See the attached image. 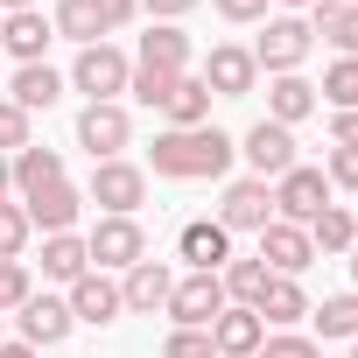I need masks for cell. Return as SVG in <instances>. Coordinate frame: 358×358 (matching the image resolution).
<instances>
[{
    "label": "cell",
    "mask_w": 358,
    "mask_h": 358,
    "mask_svg": "<svg viewBox=\"0 0 358 358\" xmlns=\"http://www.w3.org/2000/svg\"><path fill=\"white\" fill-rule=\"evenodd\" d=\"M239 155V141L225 127H162L155 148H148V169L169 176V183H211V176H225Z\"/></svg>",
    "instance_id": "obj_1"
},
{
    "label": "cell",
    "mask_w": 358,
    "mask_h": 358,
    "mask_svg": "<svg viewBox=\"0 0 358 358\" xmlns=\"http://www.w3.org/2000/svg\"><path fill=\"white\" fill-rule=\"evenodd\" d=\"M127 78H134V57L113 50V43H92V50H78V64H71V92H85V106H120Z\"/></svg>",
    "instance_id": "obj_2"
},
{
    "label": "cell",
    "mask_w": 358,
    "mask_h": 358,
    "mask_svg": "<svg viewBox=\"0 0 358 358\" xmlns=\"http://www.w3.org/2000/svg\"><path fill=\"white\" fill-rule=\"evenodd\" d=\"M85 204H99L106 218H134L148 204V169L141 162H92V183H85Z\"/></svg>",
    "instance_id": "obj_3"
},
{
    "label": "cell",
    "mask_w": 358,
    "mask_h": 358,
    "mask_svg": "<svg viewBox=\"0 0 358 358\" xmlns=\"http://www.w3.org/2000/svg\"><path fill=\"white\" fill-rule=\"evenodd\" d=\"M309 50H316V36H309L302 15H267V29H260V43H253V64H260L267 78H288V71H302Z\"/></svg>",
    "instance_id": "obj_4"
},
{
    "label": "cell",
    "mask_w": 358,
    "mask_h": 358,
    "mask_svg": "<svg viewBox=\"0 0 358 358\" xmlns=\"http://www.w3.org/2000/svg\"><path fill=\"white\" fill-rule=\"evenodd\" d=\"M85 253L99 274H127L134 260H148V232H141V218H99L85 232Z\"/></svg>",
    "instance_id": "obj_5"
},
{
    "label": "cell",
    "mask_w": 358,
    "mask_h": 358,
    "mask_svg": "<svg viewBox=\"0 0 358 358\" xmlns=\"http://www.w3.org/2000/svg\"><path fill=\"white\" fill-rule=\"evenodd\" d=\"M267 190H274V218H281V225H309V218L330 204V176L309 169V162H295L288 176H274Z\"/></svg>",
    "instance_id": "obj_6"
},
{
    "label": "cell",
    "mask_w": 358,
    "mask_h": 358,
    "mask_svg": "<svg viewBox=\"0 0 358 358\" xmlns=\"http://www.w3.org/2000/svg\"><path fill=\"white\" fill-rule=\"evenodd\" d=\"M197 78L211 85V99H253L260 92V64L246 43H211V57L197 64Z\"/></svg>",
    "instance_id": "obj_7"
},
{
    "label": "cell",
    "mask_w": 358,
    "mask_h": 358,
    "mask_svg": "<svg viewBox=\"0 0 358 358\" xmlns=\"http://www.w3.org/2000/svg\"><path fill=\"white\" fill-rule=\"evenodd\" d=\"M218 309H225V288H218V274H176V288H169V323L176 330H211L218 323Z\"/></svg>",
    "instance_id": "obj_8"
},
{
    "label": "cell",
    "mask_w": 358,
    "mask_h": 358,
    "mask_svg": "<svg viewBox=\"0 0 358 358\" xmlns=\"http://www.w3.org/2000/svg\"><path fill=\"white\" fill-rule=\"evenodd\" d=\"M239 155H246V169L260 176V183H274V176H288V169H295V127L253 120V127L239 134Z\"/></svg>",
    "instance_id": "obj_9"
},
{
    "label": "cell",
    "mask_w": 358,
    "mask_h": 358,
    "mask_svg": "<svg viewBox=\"0 0 358 358\" xmlns=\"http://www.w3.org/2000/svg\"><path fill=\"white\" fill-rule=\"evenodd\" d=\"M127 141H134V113H127V106H85V113H78V148H85L92 162H120Z\"/></svg>",
    "instance_id": "obj_10"
},
{
    "label": "cell",
    "mask_w": 358,
    "mask_h": 358,
    "mask_svg": "<svg viewBox=\"0 0 358 358\" xmlns=\"http://www.w3.org/2000/svg\"><path fill=\"white\" fill-rule=\"evenodd\" d=\"M218 225H225V232H260V225H274V190L260 183V176L225 183V197H218Z\"/></svg>",
    "instance_id": "obj_11"
},
{
    "label": "cell",
    "mask_w": 358,
    "mask_h": 358,
    "mask_svg": "<svg viewBox=\"0 0 358 358\" xmlns=\"http://www.w3.org/2000/svg\"><path fill=\"white\" fill-rule=\"evenodd\" d=\"M22 211H29V225L50 239V232H78V218H85V190L71 183V176H64V183H50V190H36V197H15Z\"/></svg>",
    "instance_id": "obj_12"
},
{
    "label": "cell",
    "mask_w": 358,
    "mask_h": 358,
    "mask_svg": "<svg viewBox=\"0 0 358 358\" xmlns=\"http://www.w3.org/2000/svg\"><path fill=\"white\" fill-rule=\"evenodd\" d=\"M169 288H176V267H169V260H134V267L120 274L127 316H162V309H169Z\"/></svg>",
    "instance_id": "obj_13"
},
{
    "label": "cell",
    "mask_w": 358,
    "mask_h": 358,
    "mask_svg": "<svg viewBox=\"0 0 358 358\" xmlns=\"http://www.w3.org/2000/svg\"><path fill=\"white\" fill-rule=\"evenodd\" d=\"M176 253H183L190 274H218V267L232 260V232H225L218 218H190L183 232H176Z\"/></svg>",
    "instance_id": "obj_14"
},
{
    "label": "cell",
    "mask_w": 358,
    "mask_h": 358,
    "mask_svg": "<svg viewBox=\"0 0 358 358\" xmlns=\"http://www.w3.org/2000/svg\"><path fill=\"white\" fill-rule=\"evenodd\" d=\"M64 302H71V323H120V316H127L120 281H113V274H99V267H92V274H78Z\"/></svg>",
    "instance_id": "obj_15"
},
{
    "label": "cell",
    "mask_w": 358,
    "mask_h": 358,
    "mask_svg": "<svg viewBox=\"0 0 358 358\" xmlns=\"http://www.w3.org/2000/svg\"><path fill=\"white\" fill-rule=\"evenodd\" d=\"M15 323H22V344H36V351H50V344H64V337L78 330L64 295H29V302L15 309Z\"/></svg>",
    "instance_id": "obj_16"
},
{
    "label": "cell",
    "mask_w": 358,
    "mask_h": 358,
    "mask_svg": "<svg viewBox=\"0 0 358 358\" xmlns=\"http://www.w3.org/2000/svg\"><path fill=\"white\" fill-rule=\"evenodd\" d=\"M134 64H141V71H169V78H183V71L197 64V50H190V36L176 29V22H148V36H141Z\"/></svg>",
    "instance_id": "obj_17"
},
{
    "label": "cell",
    "mask_w": 358,
    "mask_h": 358,
    "mask_svg": "<svg viewBox=\"0 0 358 358\" xmlns=\"http://www.w3.org/2000/svg\"><path fill=\"white\" fill-rule=\"evenodd\" d=\"M260 260H267V274H302L309 260H316V246H309V225H260Z\"/></svg>",
    "instance_id": "obj_18"
},
{
    "label": "cell",
    "mask_w": 358,
    "mask_h": 358,
    "mask_svg": "<svg viewBox=\"0 0 358 358\" xmlns=\"http://www.w3.org/2000/svg\"><path fill=\"white\" fill-rule=\"evenodd\" d=\"M260 344H267V323H260L246 302H225L218 323H211V351H218V358H253Z\"/></svg>",
    "instance_id": "obj_19"
},
{
    "label": "cell",
    "mask_w": 358,
    "mask_h": 358,
    "mask_svg": "<svg viewBox=\"0 0 358 358\" xmlns=\"http://www.w3.org/2000/svg\"><path fill=\"white\" fill-rule=\"evenodd\" d=\"M0 43H8V57H15V64H43V50L57 43V29H50V15H43V8H22V15L0 22Z\"/></svg>",
    "instance_id": "obj_20"
},
{
    "label": "cell",
    "mask_w": 358,
    "mask_h": 358,
    "mask_svg": "<svg viewBox=\"0 0 358 358\" xmlns=\"http://www.w3.org/2000/svg\"><path fill=\"white\" fill-rule=\"evenodd\" d=\"M64 71H50V64H15V78H8V99L22 106V113H50L57 99H64Z\"/></svg>",
    "instance_id": "obj_21"
},
{
    "label": "cell",
    "mask_w": 358,
    "mask_h": 358,
    "mask_svg": "<svg viewBox=\"0 0 358 358\" xmlns=\"http://www.w3.org/2000/svg\"><path fill=\"white\" fill-rule=\"evenodd\" d=\"M253 316H260L267 330H295V323L309 316V295H302V281H288V274H267V288H260Z\"/></svg>",
    "instance_id": "obj_22"
},
{
    "label": "cell",
    "mask_w": 358,
    "mask_h": 358,
    "mask_svg": "<svg viewBox=\"0 0 358 358\" xmlns=\"http://www.w3.org/2000/svg\"><path fill=\"white\" fill-rule=\"evenodd\" d=\"M8 183H15V197H36V190H50V183H64V155L57 148H22V155H8Z\"/></svg>",
    "instance_id": "obj_23"
},
{
    "label": "cell",
    "mask_w": 358,
    "mask_h": 358,
    "mask_svg": "<svg viewBox=\"0 0 358 358\" xmlns=\"http://www.w3.org/2000/svg\"><path fill=\"white\" fill-rule=\"evenodd\" d=\"M309 113H316V85H309L302 71L267 78V120H274V127H302Z\"/></svg>",
    "instance_id": "obj_24"
},
{
    "label": "cell",
    "mask_w": 358,
    "mask_h": 358,
    "mask_svg": "<svg viewBox=\"0 0 358 358\" xmlns=\"http://www.w3.org/2000/svg\"><path fill=\"white\" fill-rule=\"evenodd\" d=\"M309 36H323L337 57H358V8H337V0H316V8L302 15Z\"/></svg>",
    "instance_id": "obj_25"
},
{
    "label": "cell",
    "mask_w": 358,
    "mask_h": 358,
    "mask_svg": "<svg viewBox=\"0 0 358 358\" xmlns=\"http://www.w3.org/2000/svg\"><path fill=\"white\" fill-rule=\"evenodd\" d=\"M78 274H92V253H85V232H50L43 239V281H78Z\"/></svg>",
    "instance_id": "obj_26"
},
{
    "label": "cell",
    "mask_w": 358,
    "mask_h": 358,
    "mask_svg": "<svg viewBox=\"0 0 358 358\" xmlns=\"http://www.w3.org/2000/svg\"><path fill=\"white\" fill-rule=\"evenodd\" d=\"M162 120H169V127H211V85H204L197 71H183L176 92H169V106H162Z\"/></svg>",
    "instance_id": "obj_27"
},
{
    "label": "cell",
    "mask_w": 358,
    "mask_h": 358,
    "mask_svg": "<svg viewBox=\"0 0 358 358\" xmlns=\"http://www.w3.org/2000/svg\"><path fill=\"white\" fill-rule=\"evenodd\" d=\"M50 29H57L64 43H78V50L106 43V22H99V8H92V0H57V8H50Z\"/></svg>",
    "instance_id": "obj_28"
},
{
    "label": "cell",
    "mask_w": 358,
    "mask_h": 358,
    "mask_svg": "<svg viewBox=\"0 0 358 358\" xmlns=\"http://www.w3.org/2000/svg\"><path fill=\"white\" fill-rule=\"evenodd\" d=\"M218 288H225V302H260V288H267V260L260 253H232L225 267H218Z\"/></svg>",
    "instance_id": "obj_29"
},
{
    "label": "cell",
    "mask_w": 358,
    "mask_h": 358,
    "mask_svg": "<svg viewBox=\"0 0 358 358\" xmlns=\"http://www.w3.org/2000/svg\"><path fill=\"white\" fill-rule=\"evenodd\" d=\"M309 246H316V253H351V246H358L351 204H323V211L309 218Z\"/></svg>",
    "instance_id": "obj_30"
},
{
    "label": "cell",
    "mask_w": 358,
    "mask_h": 358,
    "mask_svg": "<svg viewBox=\"0 0 358 358\" xmlns=\"http://www.w3.org/2000/svg\"><path fill=\"white\" fill-rule=\"evenodd\" d=\"M309 323H316V337H358V288H344V295H323V302H309Z\"/></svg>",
    "instance_id": "obj_31"
},
{
    "label": "cell",
    "mask_w": 358,
    "mask_h": 358,
    "mask_svg": "<svg viewBox=\"0 0 358 358\" xmlns=\"http://www.w3.org/2000/svg\"><path fill=\"white\" fill-rule=\"evenodd\" d=\"M316 92H323V106H330V113H358V57H337V64L323 71V85H316Z\"/></svg>",
    "instance_id": "obj_32"
},
{
    "label": "cell",
    "mask_w": 358,
    "mask_h": 358,
    "mask_svg": "<svg viewBox=\"0 0 358 358\" xmlns=\"http://www.w3.org/2000/svg\"><path fill=\"white\" fill-rule=\"evenodd\" d=\"M29 239H36L29 211H22L15 197H0V260H22V253H29Z\"/></svg>",
    "instance_id": "obj_33"
},
{
    "label": "cell",
    "mask_w": 358,
    "mask_h": 358,
    "mask_svg": "<svg viewBox=\"0 0 358 358\" xmlns=\"http://www.w3.org/2000/svg\"><path fill=\"white\" fill-rule=\"evenodd\" d=\"M36 295V274H29V260H0V316L8 309H22Z\"/></svg>",
    "instance_id": "obj_34"
},
{
    "label": "cell",
    "mask_w": 358,
    "mask_h": 358,
    "mask_svg": "<svg viewBox=\"0 0 358 358\" xmlns=\"http://www.w3.org/2000/svg\"><path fill=\"white\" fill-rule=\"evenodd\" d=\"M127 92H134V99H141L148 113H162V106H169V92H176V78H169V71H141V64H134Z\"/></svg>",
    "instance_id": "obj_35"
},
{
    "label": "cell",
    "mask_w": 358,
    "mask_h": 358,
    "mask_svg": "<svg viewBox=\"0 0 358 358\" xmlns=\"http://www.w3.org/2000/svg\"><path fill=\"white\" fill-rule=\"evenodd\" d=\"M253 358H323V351H316V337H302V330H267V344H260Z\"/></svg>",
    "instance_id": "obj_36"
},
{
    "label": "cell",
    "mask_w": 358,
    "mask_h": 358,
    "mask_svg": "<svg viewBox=\"0 0 358 358\" xmlns=\"http://www.w3.org/2000/svg\"><path fill=\"white\" fill-rule=\"evenodd\" d=\"M29 148V113L15 99H0V155H22Z\"/></svg>",
    "instance_id": "obj_37"
},
{
    "label": "cell",
    "mask_w": 358,
    "mask_h": 358,
    "mask_svg": "<svg viewBox=\"0 0 358 358\" xmlns=\"http://www.w3.org/2000/svg\"><path fill=\"white\" fill-rule=\"evenodd\" d=\"M162 358H218V351H211V330H169Z\"/></svg>",
    "instance_id": "obj_38"
},
{
    "label": "cell",
    "mask_w": 358,
    "mask_h": 358,
    "mask_svg": "<svg viewBox=\"0 0 358 358\" xmlns=\"http://www.w3.org/2000/svg\"><path fill=\"white\" fill-rule=\"evenodd\" d=\"M323 176H330V190H351L358 197V148H330L323 155Z\"/></svg>",
    "instance_id": "obj_39"
},
{
    "label": "cell",
    "mask_w": 358,
    "mask_h": 358,
    "mask_svg": "<svg viewBox=\"0 0 358 358\" xmlns=\"http://www.w3.org/2000/svg\"><path fill=\"white\" fill-rule=\"evenodd\" d=\"M211 8H218L232 29H253V22H267V8H274V0H211Z\"/></svg>",
    "instance_id": "obj_40"
},
{
    "label": "cell",
    "mask_w": 358,
    "mask_h": 358,
    "mask_svg": "<svg viewBox=\"0 0 358 358\" xmlns=\"http://www.w3.org/2000/svg\"><path fill=\"white\" fill-rule=\"evenodd\" d=\"M92 8H99V22H106V36H113V29H127V22L141 15V0H92Z\"/></svg>",
    "instance_id": "obj_41"
},
{
    "label": "cell",
    "mask_w": 358,
    "mask_h": 358,
    "mask_svg": "<svg viewBox=\"0 0 358 358\" xmlns=\"http://www.w3.org/2000/svg\"><path fill=\"white\" fill-rule=\"evenodd\" d=\"M190 8H197V0H141V15H148V22H183Z\"/></svg>",
    "instance_id": "obj_42"
},
{
    "label": "cell",
    "mask_w": 358,
    "mask_h": 358,
    "mask_svg": "<svg viewBox=\"0 0 358 358\" xmlns=\"http://www.w3.org/2000/svg\"><path fill=\"white\" fill-rule=\"evenodd\" d=\"M330 148H358V113H330Z\"/></svg>",
    "instance_id": "obj_43"
},
{
    "label": "cell",
    "mask_w": 358,
    "mask_h": 358,
    "mask_svg": "<svg viewBox=\"0 0 358 358\" xmlns=\"http://www.w3.org/2000/svg\"><path fill=\"white\" fill-rule=\"evenodd\" d=\"M0 358H43V351H36V344H22V337H15V344H0Z\"/></svg>",
    "instance_id": "obj_44"
},
{
    "label": "cell",
    "mask_w": 358,
    "mask_h": 358,
    "mask_svg": "<svg viewBox=\"0 0 358 358\" xmlns=\"http://www.w3.org/2000/svg\"><path fill=\"white\" fill-rule=\"evenodd\" d=\"M22 8H43V0H0V15H22Z\"/></svg>",
    "instance_id": "obj_45"
},
{
    "label": "cell",
    "mask_w": 358,
    "mask_h": 358,
    "mask_svg": "<svg viewBox=\"0 0 358 358\" xmlns=\"http://www.w3.org/2000/svg\"><path fill=\"white\" fill-rule=\"evenodd\" d=\"M0 197H15V183H8V155H0Z\"/></svg>",
    "instance_id": "obj_46"
},
{
    "label": "cell",
    "mask_w": 358,
    "mask_h": 358,
    "mask_svg": "<svg viewBox=\"0 0 358 358\" xmlns=\"http://www.w3.org/2000/svg\"><path fill=\"white\" fill-rule=\"evenodd\" d=\"M274 8H281V15H295V8H316V0H274Z\"/></svg>",
    "instance_id": "obj_47"
},
{
    "label": "cell",
    "mask_w": 358,
    "mask_h": 358,
    "mask_svg": "<svg viewBox=\"0 0 358 358\" xmlns=\"http://www.w3.org/2000/svg\"><path fill=\"white\" fill-rule=\"evenodd\" d=\"M344 260H351V288H358V246H351V253H344Z\"/></svg>",
    "instance_id": "obj_48"
},
{
    "label": "cell",
    "mask_w": 358,
    "mask_h": 358,
    "mask_svg": "<svg viewBox=\"0 0 358 358\" xmlns=\"http://www.w3.org/2000/svg\"><path fill=\"white\" fill-rule=\"evenodd\" d=\"M337 8H358V0H337Z\"/></svg>",
    "instance_id": "obj_49"
},
{
    "label": "cell",
    "mask_w": 358,
    "mask_h": 358,
    "mask_svg": "<svg viewBox=\"0 0 358 358\" xmlns=\"http://www.w3.org/2000/svg\"><path fill=\"white\" fill-rule=\"evenodd\" d=\"M351 358H358V337H351Z\"/></svg>",
    "instance_id": "obj_50"
},
{
    "label": "cell",
    "mask_w": 358,
    "mask_h": 358,
    "mask_svg": "<svg viewBox=\"0 0 358 358\" xmlns=\"http://www.w3.org/2000/svg\"><path fill=\"white\" fill-rule=\"evenodd\" d=\"M351 225H358V204H351Z\"/></svg>",
    "instance_id": "obj_51"
},
{
    "label": "cell",
    "mask_w": 358,
    "mask_h": 358,
    "mask_svg": "<svg viewBox=\"0 0 358 358\" xmlns=\"http://www.w3.org/2000/svg\"><path fill=\"white\" fill-rule=\"evenodd\" d=\"M0 344H8V330H0Z\"/></svg>",
    "instance_id": "obj_52"
},
{
    "label": "cell",
    "mask_w": 358,
    "mask_h": 358,
    "mask_svg": "<svg viewBox=\"0 0 358 358\" xmlns=\"http://www.w3.org/2000/svg\"><path fill=\"white\" fill-rule=\"evenodd\" d=\"M0 22H8V15H0Z\"/></svg>",
    "instance_id": "obj_53"
}]
</instances>
